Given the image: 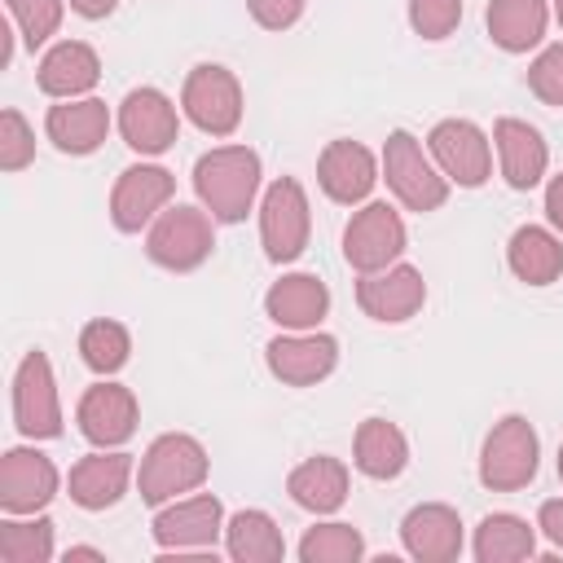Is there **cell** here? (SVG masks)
<instances>
[{"label": "cell", "mask_w": 563, "mask_h": 563, "mask_svg": "<svg viewBox=\"0 0 563 563\" xmlns=\"http://www.w3.org/2000/svg\"><path fill=\"white\" fill-rule=\"evenodd\" d=\"M97 79H101V57H97V48L84 44V40H57V44L40 57V66H35V84H40V92L53 97V101L88 97V92L97 88Z\"/></svg>", "instance_id": "obj_21"}, {"label": "cell", "mask_w": 563, "mask_h": 563, "mask_svg": "<svg viewBox=\"0 0 563 563\" xmlns=\"http://www.w3.org/2000/svg\"><path fill=\"white\" fill-rule=\"evenodd\" d=\"M70 559H97V563H106V550H97V545H70L66 550V563Z\"/></svg>", "instance_id": "obj_43"}, {"label": "cell", "mask_w": 563, "mask_h": 563, "mask_svg": "<svg viewBox=\"0 0 563 563\" xmlns=\"http://www.w3.org/2000/svg\"><path fill=\"white\" fill-rule=\"evenodd\" d=\"M484 26H488V40L501 53H528L545 40L550 0H488Z\"/></svg>", "instance_id": "obj_27"}, {"label": "cell", "mask_w": 563, "mask_h": 563, "mask_svg": "<svg viewBox=\"0 0 563 563\" xmlns=\"http://www.w3.org/2000/svg\"><path fill=\"white\" fill-rule=\"evenodd\" d=\"M13 427L26 440H57L62 435V400L53 365L40 347H31L13 369Z\"/></svg>", "instance_id": "obj_9"}, {"label": "cell", "mask_w": 563, "mask_h": 563, "mask_svg": "<svg viewBox=\"0 0 563 563\" xmlns=\"http://www.w3.org/2000/svg\"><path fill=\"white\" fill-rule=\"evenodd\" d=\"M559 479H563V444H559Z\"/></svg>", "instance_id": "obj_45"}, {"label": "cell", "mask_w": 563, "mask_h": 563, "mask_svg": "<svg viewBox=\"0 0 563 563\" xmlns=\"http://www.w3.org/2000/svg\"><path fill=\"white\" fill-rule=\"evenodd\" d=\"M506 264L523 286H550L563 277V238L545 224H519L506 242Z\"/></svg>", "instance_id": "obj_26"}, {"label": "cell", "mask_w": 563, "mask_h": 563, "mask_svg": "<svg viewBox=\"0 0 563 563\" xmlns=\"http://www.w3.org/2000/svg\"><path fill=\"white\" fill-rule=\"evenodd\" d=\"M286 493L299 510H312V515H334L343 501H347V466L343 457H330V453H317L308 462H299L290 475H286Z\"/></svg>", "instance_id": "obj_25"}, {"label": "cell", "mask_w": 563, "mask_h": 563, "mask_svg": "<svg viewBox=\"0 0 563 563\" xmlns=\"http://www.w3.org/2000/svg\"><path fill=\"white\" fill-rule=\"evenodd\" d=\"M9 57H13V26L0 22V66H9Z\"/></svg>", "instance_id": "obj_42"}, {"label": "cell", "mask_w": 563, "mask_h": 563, "mask_svg": "<svg viewBox=\"0 0 563 563\" xmlns=\"http://www.w3.org/2000/svg\"><path fill=\"white\" fill-rule=\"evenodd\" d=\"M128 356H132V334H128L123 321L97 317V321H88V325L79 330V361H84L92 374L110 378V374H119V369L128 365Z\"/></svg>", "instance_id": "obj_31"}, {"label": "cell", "mask_w": 563, "mask_h": 563, "mask_svg": "<svg viewBox=\"0 0 563 563\" xmlns=\"http://www.w3.org/2000/svg\"><path fill=\"white\" fill-rule=\"evenodd\" d=\"M352 466L369 479H396L409 466V440L391 418H365L352 435Z\"/></svg>", "instance_id": "obj_28"}, {"label": "cell", "mask_w": 563, "mask_h": 563, "mask_svg": "<svg viewBox=\"0 0 563 563\" xmlns=\"http://www.w3.org/2000/svg\"><path fill=\"white\" fill-rule=\"evenodd\" d=\"M176 194V176L158 163H132L119 172L114 189H110V220L119 233H141L145 224H154V216L163 207H172Z\"/></svg>", "instance_id": "obj_12"}, {"label": "cell", "mask_w": 563, "mask_h": 563, "mask_svg": "<svg viewBox=\"0 0 563 563\" xmlns=\"http://www.w3.org/2000/svg\"><path fill=\"white\" fill-rule=\"evenodd\" d=\"M409 246L405 220L391 202H361V211H352V220L343 224V260L356 273H378L391 268Z\"/></svg>", "instance_id": "obj_8"}, {"label": "cell", "mask_w": 563, "mask_h": 563, "mask_svg": "<svg viewBox=\"0 0 563 563\" xmlns=\"http://www.w3.org/2000/svg\"><path fill=\"white\" fill-rule=\"evenodd\" d=\"M303 563H356L365 559V537L352 523H317L299 541Z\"/></svg>", "instance_id": "obj_33"}, {"label": "cell", "mask_w": 563, "mask_h": 563, "mask_svg": "<svg viewBox=\"0 0 563 563\" xmlns=\"http://www.w3.org/2000/svg\"><path fill=\"white\" fill-rule=\"evenodd\" d=\"M462 22V0H409V26L422 40H449Z\"/></svg>", "instance_id": "obj_36"}, {"label": "cell", "mask_w": 563, "mask_h": 563, "mask_svg": "<svg viewBox=\"0 0 563 563\" xmlns=\"http://www.w3.org/2000/svg\"><path fill=\"white\" fill-rule=\"evenodd\" d=\"M35 158V128L26 123L22 110H0V167L4 172H22Z\"/></svg>", "instance_id": "obj_35"}, {"label": "cell", "mask_w": 563, "mask_h": 563, "mask_svg": "<svg viewBox=\"0 0 563 563\" xmlns=\"http://www.w3.org/2000/svg\"><path fill=\"white\" fill-rule=\"evenodd\" d=\"M114 4H119V0H70V9H75L79 18H88V22L110 18V13H114Z\"/></svg>", "instance_id": "obj_41"}, {"label": "cell", "mask_w": 563, "mask_h": 563, "mask_svg": "<svg viewBox=\"0 0 563 563\" xmlns=\"http://www.w3.org/2000/svg\"><path fill=\"white\" fill-rule=\"evenodd\" d=\"M110 106L101 97H70V101H57L48 106L44 114V136L70 154V158H84V154H97L101 141L110 136Z\"/></svg>", "instance_id": "obj_20"}, {"label": "cell", "mask_w": 563, "mask_h": 563, "mask_svg": "<svg viewBox=\"0 0 563 563\" xmlns=\"http://www.w3.org/2000/svg\"><path fill=\"white\" fill-rule=\"evenodd\" d=\"M383 180L405 211L427 216L449 202V176L435 167V158L422 150V141L405 128H396L383 145Z\"/></svg>", "instance_id": "obj_3"}, {"label": "cell", "mask_w": 563, "mask_h": 563, "mask_svg": "<svg viewBox=\"0 0 563 563\" xmlns=\"http://www.w3.org/2000/svg\"><path fill=\"white\" fill-rule=\"evenodd\" d=\"M264 312L282 330H317L321 317L330 312V286L317 273H286L282 282L268 286Z\"/></svg>", "instance_id": "obj_24"}, {"label": "cell", "mask_w": 563, "mask_h": 563, "mask_svg": "<svg viewBox=\"0 0 563 563\" xmlns=\"http://www.w3.org/2000/svg\"><path fill=\"white\" fill-rule=\"evenodd\" d=\"M493 145L501 163V180L510 189H537L545 167H550V145L528 119H497L493 123Z\"/></svg>", "instance_id": "obj_23"}, {"label": "cell", "mask_w": 563, "mask_h": 563, "mask_svg": "<svg viewBox=\"0 0 563 563\" xmlns=\"http://www.w3.org/2000/svg\"><path fill=\"white\" fill-rule=\"evenodd\" d=\"M427 154L449 176V185L479 189L493 176V145H488L484 128L471 119H440L427 132Z\"/></svg>", "instance_id": "obj_10"}, {"label": "cell", "mask_w": 563, "mask_h": 563, "mask_svg": "<svg viewBox=\"0 0 563 563\" xmlns=\"http://www.w3.org/2000/svg\"><path fill=\"white\" fill-rule=\"evenodd\" d=\"M180 110L185 119L207 136H233L246 110L242 84L220 62H198L180 84Z\"/></svg>", "instance_id": "obj_6"}, {"label": "cell", "mask_w": 563, "mask_h": 563, "mask_svg": "<svg viewBox=\"0 0 563 563\" xmlns=\"http://www.w3.org/2000/svg\"><path fill=\"white\" fill-rule=\"evenodd\" d=\"M211 211L207 207H189V202H172L154 216L150 233H145V255L167 268V273H194L211 260L216 251V229H211Z\"/></svg>", "instance_id": "obj_4"}, {"label": "cell", "mask_w": 563, "mask_h": 563, "mask_svg": "<svg viewBox=\"0 0 563 563\" xmlns=\"http://www.w3.org/2000/svg\"><path fill=\"white\" fill-rule=\"evenodd\" d=\"M0 559L4 563H48L53 559V519L4 515L0 519Z\"/></svg>", "instance_id": "obj_32"}, {"label": "cell", "mask_w": 563, "mask_h": 563, "mask_svg": "<svg viewBox=\"0 0 563 563\" xmlns=\"http://www.w3.org/2000/svg\"><path fill=\"white\" fill-rule=\"evenodd\" d=\"M378 167H383V163L374 158L369 145L339 136V141H330V145L321 150V158H317V185H321V194H325L330 202H339V207H361V202H369V194H374V185H378Z\"/></svg>", "instance_id": "obj_17"}, {"label": "cell", "mask_w": 563, "mask_h": 563, "mask_svg": "<svg viewBox=\"0 0 563 563\" xmlns=\"http://www.w3.org/2000/svg\"><path fill=\"white\" fill-rule=\"evenodd\" d=\"M537 466H541L537 427L523 413L497 418L479 449V484L493 493H519L537 479Z\"/></svg>", "instance_id": "obj_5"}, {"label": "cell", "mask_w": 563, "mask_h": 563, "mask_svg": "<svg viewBox=\"0 0 563 563\" xmlns=\"http://www.w3.org/2000/svg\"><path fill=\"white\" fill-rule=\"evenodd\" d=\"M207 471H211V457H207L202 440H194L185 431H163V435L150 440V449L141 453V466H136L141 501L145 506H167L180 493L202 488Z\"/></svg>", "instance_id": "obj_2"}, {"label": "cell", "mask_w": 563, "mask_h": 563, "mask_svg": "<svg viewBox=\"0 0 563 563\" xmlns=\"http://www.w3.org/2000/svg\"><path fill=\"white\" fill-rule=\"evenodd\" d=\"M268 374L286 387H312L321 378L334 374L339 365V339L321 334V330H286L277 339H268L264 347Z\"/></svg>", "instance_id": "obj_13"}, {"label": "cell", "mask_w": 563, "mask_h": 563, "mask_svg": "<svg viewBox=\"0 0 563 563\" xmlns=\"http://www.w3.org/2000/svg\"><path fill=\"white\" fill-rule=\"evenodd\" d=\"M224 550L233 563H277L286 554V537L268 510H238L224 519Z\"/></svg>", "instance_id": "obj_29"}, {"label": "cell", "mask_w": 563, "mask_h": 563, "mask_svg": "<svg viewBox=\"0 0 563 563\" xmlns=\"http://www.w3.org/2000/svg\"><path fill=\"white\" fill-rule=\"evenodd\" d=\"M471 554L479 563H519V559H532L537 554V528L523 515H510V510L484 515L479 528H475V537H471Z\"/></svg>", "instance_id": "obj_30"}, {"label": "cell", "mask_w": 563, "mask_h": 563, "mask_svg": "<svg viewBox=\"0 0 563 563\" xmlns=\"http://www.w3.org/2000/svg\"><path fill=\"white\" fill-rule=\"evenodd\" d=\"M400 545L418 563H453L462 554V515L449 501H418L400 519Z\"/></svg>", "instance_id": "obj_19"}, {"label": "cell", "mask_w": 563, "mask_h": 563, "mask_svg": "<svg viewBox=\"0 0 563 563\" xmlns=\"http://www.w3.org/2000/svg\"><path fill=\"white\" fill-rule=\"evenodd\" d=\"M537 528L550 537L554 550H563V497L541 501V510H537Z\"/></svg>", "instance_id": "obj_39"}, {"label": "cell", "mask_w": 563, "mask_h": 563, "mask_svg": "<svg viewBox=\"0 0 563 563\" xmlns=\"http://www.w3.org/2000/svg\"><path fill=\"white\" fill-rule=\"evenodd\" d=\"M550 13L559 18V26H563V0H550Z\"/></svg>", "instance_id": "obj_44"}, {"label": "cell", "mask_w": 563, "mask_h": 563, "mask_svg": "<svg viewBox=\"0 0 563 563\" xmlns=\"http://www.w3.org/2000/svg\"><path fill=\"white\" fill-rule=\"evenodd\" d=\"M545 220H550V229L563 233V172L550 176V185H545Z\"/></svg>", "instance_id": "obj_40"}, {"label": "cell", "mask_w": 563, "mask_h": 563, "mask_svg": "<svg viewBox=\"0 0 563 563\" xmlns=\"http://www.w3.org/2000/svg\"><path fill=\"white\" fill-rule=\"evenodd\" d=\"M220 537H224V506L216 493L176 497L154 515V541L163 550H176V554L211 550Z\"/></svg>", "instance_id": "obj_16"}, {"label": "cell", "mask_w": 563, "mask_h": 563, "mask_svg": "<svg viewBox=\"0 0 563 563\" xmlns=\"http://www.w3.org/2000/svg\"><path fill=\"white\" fill-rule=\"evenodd\" d=\"M132 479V453L123 449H97L88 457H79L66 475V493L79 510H106L128 493Z\"/></svg>", "instance_id": "obj_22"}, {"label": "cell", "mask_w": 563, "mask_h": 563, "mask_svg": "<svg viewBox=\"0 0 563 563\" xmlns=\"http://www.w3.org/2000/svg\"><path fill=\"white\" fill-rule=\"evenodd\" d=\"M119 136L128 141V150L154 158V154H167L180 136V114H176V101L154 88V84H141L132 88L123 101H119Z\"/></svg>", "instance_id": "obj_11"}, {"label": "cell", "mask_w": 563, "mask_h": 563, "mask_svg": "<svg viewBox=\"0 0 563 563\" xmlns=\"http://www.w3.org/2000/svg\"><path fill=\"white\" fill-rule=\"evenodd\" d=\"M9 9V22L18 26L22 44L26 48H40L57 35L62 26V13H66V0H4Z\"/></svg>", "instance_id": "obj_34"}, {"label": "cell", "mask_w": 563, "mask_h": 563, "mask_svg": "<svg viewBox=\"0 0 563 563\" xmlns=\"http://www.w3.org/2000/svg\"><path fill=\"white\" fill-rule=\"evenodd\" d=\"M260 154L251 145H216L194 163V194L220 224H242L260 194Z\"/></svg>", "instance_id": "obj_1"}, {"label": "cell", "mask_w": 563, "mask_h": 563, "mask_svg": "<svg viewBox=\"0 0 563 563\" xmlns=\"http://www.w3.org/2000/svg\"><path fill=\"white\" fill-rule=\"evenodd\" d=\"M356 303L365 317L383 321V325H400L409 321L422 303H427V282L413 264H391V268H378V273H361L356 282Z\"/></svg>", "instance_id": "obj_18"}, {"label": "cell", "mask_w": 563, "mask_h": 563, "mask_svg": "<svg viewBox=\"0 0 563 563\" xmlns=\"http://www.w3.org/2000/svg\"><path fill=\"white\" fill-rule=\"evenodd\" d=\"M75 422H79V435L97 449H119L136 435V422H141V405H136V391L123 387V383H92L84 396H79V409H75Z\"/></svg>", "instance_id": "obj_14"}, {"label": "cell", "mask_w": 563, "mask_h": 563, "mask_svg": "<svg viewBox=\"0 0 563 563\" xmlns=\"http://www.w3.org/2000/svg\"><path fill=\"white\" fill-rule=\"evenodd\" d=\"M303 9H308V0H246V13L264 31H290L303 18Z\"/></svg>", "instance_id": "obj_38"}, {"label": "cell", "mask_w": 563, "mask_h": 563, "mask_svg": "<svg viewBox=\"0 0 563 563\" xmlns=\"http://www.w3.org/2000/svg\"><path fill=\"white\" fill-rule=\"evenodd\" d=\"M528 88L545 106H563V40L545 44L528 66Z\"/></svg>", "instance_id": "obj_37"}, {"label": "cell", "mask_w": 563, "mask_h": 563, "mask_svg": "<svg viewBox=\"0 0 563 563\" xmlns=\"http://www.w3.org/2000/svg\"><path fill=\"white\" fill-rule=\"evenodd\" d=\"M312 233V207L308 189L295 176H277L260 198V242L273 264H290L303 255Z\"/></svg>", "instance_id": "obj_7"}, {"label": "cell", "mask_w": 563, "mask_h": 563, "mask_svg": "<svg viewBox=\"0 0 563 563\" xmlns=\"http://www.w3.org/2000/svg\"><path fill=\"white\" fill-rule=\"evenodd\" d=\"M57 466L48 453L40 449H4L0 457V510L4 515H40L53 497H57Z\"/></svg>", "instance_id": "obj_15"}]
</instances>
